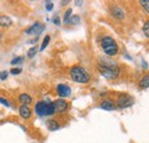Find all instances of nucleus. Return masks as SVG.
<instances>
[{
  "mask_svg": "<svg viewBox=\"0 0 149 143\" xmlns=\"http://www.w3.org/2000/svg\"><path fill=\"white\" fill-rule=\"evenodd\" d=\"M97 69L107 79H116L119 76V67L111 60H101L97 64Z\"/></svg>",
  "mask_w": 149,
  "mask_h": 143,
  "instance_id": "nucleus-1",
  "label": "nucleus"
},
{
  "mask_svg": "<svg viewBox=\"0 0 149 143\" xmlns=\"http://www.w3.org/2000/svg\"><path fill=\"white\" fill-rule=\"evenodd\" d=\"M70 77H71V79L74 81L79 83V84H87L90 81V79H91L90 73L80 65H74V67L71 68Z\"/></svg>",
  "mask_w": 149,
  "mask_h": 143,
  "instance_id": "nucleus-2",
  "label": "nucleus"
},
{
  "mask_svg": "<svg viewBox=\"0 0 149 143\" xmlns=\"http://www.w3.org/2000/svg\"><path fill=\"white\" fill-rule=\"evenodd\" d=\"M101 47H102V51L104 52V54L108 56H115L119 52L117 42L111 37H103L101 40Z\"/></svg>",
  "mask_w": 149,
  "mask_h": 143,
  "instance_id": "nucleus-3",
  "label": "nucleus"
},
{
  "mask_svg": "<svg viewBox=\"0 0 149 143\" xmlns=\"http://www.w3.org/2000/svg\"><path fill=\"white\" fill-rule=\"evenodd\" d=\"M35 110H36L38 116H41V117H44V116H51V115H54L55 113V106H54V102L53 103L52 102L47 103V102L41 101V102H38L37 104H36Z\"/></svg>",
  "mask_w": 149,
  "mask_h": 143,
  "instance_id": "nucleus-4",
  "label": "nucleus"
},
{
  "mask_svg": "<svg viewBox=\"0 0 149 143\" xmlns=\"http://www.w3.org/2000/svg\"><path fill=\"white\" fill-rule=\"evenodd\" d=\"M134 103V99L129 95V94H120L117 99V107L120 109H126L133 106Z\"/></svg>",
  "mask_w": 149,
  "mask_h": 143,
  "instance_id": "nucleus-5",
  "label": "nucleus"
},
{
  "mask_svg": "<svg viewBox=\"0 0 149 143\" xmlns=\"http://www.w3.org/2000/svg\"><path fill=\"white\" fill-rule=\"evenodd\" d=\"M45 30V24H41V23H35L33 25H31L26 31H25V33H28V35H40L42 31Z\"/></svg>",
  "mask_w": 149,
  "mask_h": 143,
  "instance_id": "nucleus-6",
  "label": "nucleus"
},
{
  "mask_svg": "<svg viewBox=\"0 0 149 143\" xmlns=\"http://www.w3.org/2000/svg\"><path fill=\"white\" fill-rule=\"evenodd\" d=\"M56 90H57V94L60 95V97H68L70 96L71 94V88L68 86V85H64V84H60L57 85L56 87Z\"/></svg>",
  "mask_w": 149,
  "mask_h": 143,
  "instance_id": "nucleus-7",
  "label": "nucleus"
},
{
  "mask_svg": "<svg viewBox=\"0 0 149 143\" xmlns=\"http://www.w3.org/2000/svg\"><path fill=\"white\" fill-rule=\"evenodd\" d=\"M110 14H111L112 17L116 18V19H123L124 16H125L123 9L120 7H118V6H111L110 7Z\"/></svg>",
  "mask_w": 149,
  "mask_h": 143,
  "instance_id": "nucleus-8",
  "label": "nucleus"
},
{
  "mask_svg": "<svg viewBox=\"0 0 149 143\" xmlns=\"http://www.w3.org/2000/svg\"><path fill=\"white\" fill-rule=\"evenodd\" d=\"M54 106H55V111H57V112H64L68 109V103L63 99L56 100L54 102Z\"/></svg>",
  "mask_w": 149,
  "mask_h": 143,
  "instance_id": "nucleus-9",
  "label": "nucleus"
},
{
  "mask_svg": "<svg viewBox=\"0 0 149 143\" xmlns=\"http://www.w3.org/2000/svg\"><path fill=\"white\" fill-rule=\"evenodd\" d=\"M19 116L23 118V119H29L31 117V109L28 107V106H21L19 109Z\"/></svg>",
  "mask_w": 149,
  "mask_h": 143,
  "instance_id": "nucleus-10",
  "label": "nucleus"
},
{
  "mask_svg": "<svg viewBox=\"0 0 149 143\" xmlns=\"http://www.w3.org/2000/svg\"><path fill=\"white\" fill-rule=\"evenodd\" d=\"M100 107L102 108L103 110L112 111V110H115V109H116V104L113 103V101H112V100H104V101H102V102H101Z\"/></svg>",
  "mask_w": 149,
  "mask_h": 143,
  "instance_id": "nucleus-11",
  "label": "nucleus"
},
{
  "mask_svg": "<svg viewBox=\"0 0 149 143\" xmlns=\"http://www.w3.org/2000/svg\"><path fill=\"white\" fill-rule=\"evenodd\" d=\"M19 103H22V106H28V104H30L32 102V97L29 94L23 93L19 96Z\"/></svg>",
  "mask_w": 149,
  "mask_h": 143,
  "instance_id": "nucleus-12",
  "label": "nucleus"
},
{
  "mask_svg": "<svg viewBox=\"0 0 149 143\" xmlns=\"http://www.w3.org/2000/svg\"><path fill=\"white\" fill-rule=\"evenodd\" d=\"M13 24L12 18L6 16V15H0V26L1 28H8Z\"/></svg>",
  "mask_w": 149,
  "mask_h": 143,
  "instance_id": "nucleus-13",
  "label": "nucleus"
},
{
  "mask_svg": "<svg viewBox=\"0 0 149 143\" xmlns=\"http://www.w3.org/2000/svg\"><path fill=\"white\" fill-rule=\"evenodd\" d=\"M139 87L142 90H146L149 87V73L141 78V80L139 81Z\"/></svg>",
  "mask_w": 149,
  "mask_h": 143,
  "instance_id": "nucleus-14",
  "label": "nucleus"
},
{
  "mask_svg": "<svg viewBox=\"0 0 149 143\" xmlns=\"http://www.w3.org/2000/svg\"><path fill=\"white\" fill-rule=\"evenodd\" d=\"M47 128H48L49 131L54 132V131H57V129L60 128V124H58L56 120H54V119H51V120L47 121Z\"/></svg>",
  "mask_w": 149,
  "mask_h": 143,
  "instance_id": "nucleus-15",
  "label": "nucleus"
},
{
  "mask_svg": "<svg viewBox=\"0 0 149 143\" xmlns=\"http://www.w3.org/2000/svg\"><path fill=\"white\" fill-rule=\"evenodd\" d=\"M49 40H51V37H49V36H46L45 38H44L42 44H41V46H40V52H42V51H44V49L47 47V45H48Z\"/></svg>",
  "mask_w": 149,
  "mask_h": 143,
  "instance_id": "nucleus-16",
  "label": "nucleus"
},
{
  "mask_svg": "<svg viewBox=\"0 0 149 143\" xmlns=\"http://www.w3.org/2000/svg\"><path fill=\"white\" fill-rule=\"evenodd\" d=\"M38 47L37 46H33L32 48H30L29 49V52H28V57H30V58H32L36 54H37V52H38V49H37Z\"/></svg>",
  "mask_w": 149,
  "mask_h": 143,
  "instance_id": "nucleus-17",
  "label": "nucleus"
},
{
  "mask_svg": "<svg viewBox=\"0 0 149 143\" xmlns=\"http://www.w3.org/2000/svg\"><path fill=\"white\" fill-rule=\"evenodd\" d=\"M72 15V9L71 8H69L67 12H65V14H64V17H63V21H64V23H68V21L70 19V16Z\"/></svg>",
  "mask_w": 149,
  "mask_h": 143,
  "instance_id": "nucleus-18",
  "label": "nucleus"
},
{
  "mask_svg": "<svg viewBox=\"0 0 149 143\" xmlns=\"http://www.w3.org/2000/svg\"><path fill=\"white\" fill-rule=\"evenodd\" d=\"M140 5L143 7V9L149 14V0H141L140 1Z\"/></svg>",
  "mask_w": 149,
  "mask_h": 143,
  "instance_id": "nucleus-19",
  "label": "nucleus"
},
{
  "mask_svg": "<svg viewBox=\"0 0 149 143\" xmlns=\"http://www.w3.org/2000/svg\"><path fill=\"white\" fill-rule=\"evenodd\" d=\"M142 30H143V33L146 35V37H148L149 38V19H147V21H146V23L143 24Z\"/></svg>",
  "mask_w": 149,
  "mask_h": 143,
  "instance_id": "nucleus-20",
  "label": "nucleus"
},
{
  "mask_svg": "<svg viewBox=\"0 0 149 143\" xmlns=\"http://www.w3.org/2000/svg\"><path fill=\"white\" fill-rule=\"evenodd\" d=\"M79 19H80V18H79L78 15H74V16H72V17L68 21V23L70 22L71 24H78V23H79Z\"/></svg>",
  "mask_w": 149,
  "mask_h": 143,
  "instance_id": "nucleus-21",
  "label": "nucleus"
},
{
  "mask_svg": "<svg viewBox=\"0 0 149 143\" xmlns=\"http://www.w3.org/2000/svg\"><path fill=\"white\" fill-rule=\"evenodd\" d=\"M22 61H23V57L19 56V57H16V58H13L12 62H10V64H12V65H16V64H19Z\"/></svg>",
  "mask_w": 149,
  "mask_h": 143,
  "instance_id": "nucleus-22",
  "label": "nucleus"
},
{
  "mask_svg": "<svg viewBox=\"0 0 149 143\" xmlns=\"http://www.w3.org/2000/svg\"><path fill=\"white\" fill-rule=\"evenodd\" d=\"M22 72V69L21 68H13L12 70H10V73L12 74H19Z\"/></svg>",
  "mask_w": 149,
  "mask_h": 143,
  "instance_id": "nucleus-23",
  "label": "nucleus"
},
{
  "mask_svg": "<svg viewBox=\"0 0 149 143\" xmlns=\"http://www.w3.org/2000/svg\"><path fill=\"white\" fill-rule=\"evenodd\" d=\"M7 77H8V72H7V71H1V72H0V79H1V80L7 79Z\"/></svg>",
  "mask_w": 149,
  "mask_h": 143,
  "instance_id": "nucleus-24",
  "label": "nucleus"
},
{
  "mask_svg": "<svg viewBox=\"0 0 149 143\" xmlns=\"http://www.w3.org/2000/svg\"><path fill=\"white\" fill-rule=\"evenodd\" d=\"M46 9H47L48 12L53 9V3H52L51 1H46Z\"/></svg>",
  "mask_w": 149,
  "mask_h": 143,
  "instance_id": "nucleus-25",
  "label": "nucleus"
},
{
  "mask_svg": "<svg viewBox=\"0 0 149 143\" xmlns=\"http://www.w3.org/2000/svg\"><path fill=\"white\" fill-rule=\"evenodd\" d=\"M53 23H54L55 25H60V24H61L60 17H58V16H54V17H53Z\"/></svg>",
  "mask_w": 149,
  "mask_h": 143,
  "instance_id": "nucleus-26",
  "label": "nucleus"
},
{
  "mask_svg": "<svg viewBox=\"0 0 149 143\" xmlns=\"http://www.w3.org/2000/svg\"><path fill=\"white\" fill-rule=\"evenodd\" d=\"M0 103H2V104H3V106H6V107H9V103H8V101H7L6 99L0 97Z\"/></svg>",
  "mask_w": 149,
  "mask_h": 143,
  "instance_id": "nucleus-27",
  "label": "nucleus"
},
{
  "mask_svg": "<svg viewBox=\"0 0 149 143\" xmlns=\"http://www.w3.org/2000/svg\"><path fill=\"white\" fill-rule=\"evenodd\" d=\"M81 3H83V1H76V5H77V6H80Z\"/></svg>",
  "mask_w": 149,
  "mask_h": 143,
  "instance_id": "nucleus-28",
  "label": "nucleus"
},
{
  "mask_svg": "<svg viewBox=\"0 0 149 143\" xmlns=\"http://www.w3.org/2000/svg\"><path fill=\"white\" fill-rule=\"evenodd\" d=\"M61 2H62V5H67V3H69L68 0H65V1H61Z\"/></svg>",
  "mask_w": 149,
  "mask_h": 143,
  "instance_id": "nucleus-29",
  "label": "nucleus"
},
{
  "mask_svg": "<svg viewBox=\"0 0 149 143\" xmlns=\"http://www.w3.org/2000/svg\"><path fill=\"white\" fill-rule=\"evenodd\" d=\"M1 39H2V33L0 32V40H1Z\"/></svg>",
  "mask_w": 149,
  "mask_h": 143,
  "instance_id": "nucleus-30",
  "label": "nucleus"
}]
</instances>
